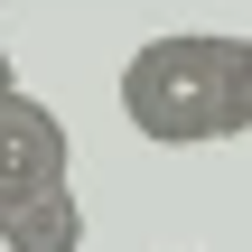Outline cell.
<instances>
[{
	"mask_svg": "<svg viewBox=\"0 0 252 252\" xmlns=\"http://www.w3.org/2000/svg\"><path fill=\"white\" fill-rule=\"evenodd\" d=\"M9 84H19V75H9V47H0V94H9Z\"/></svg>",
	"mask_w": 252,
	"mask_h": 252,
	"instance_id": "obj_4",
	"label": "cell"
},
{
	"mask_svg": "<svg viewBox=\"0 0 252 252\" xmlns=\"http://www.w3.org/2000/svg\"><path fill=\"white\" fill-rule=\"evenodd\" d=\"M122 112H131L140 140H159V150L234 140L252 122V37H234V28L150 37V47L122 65Z\"/></svg>",
	"mask_w": 252,
	"mask_h": 252,
	"instance_id": "obj_1",
	"label": "cell"
},
{
	"mask_svg": "<svg viewBox=\"0 0 252 252\" xmlns=\"http://www.w3.org/2000/svg\"><path fill=\"white\" fill-rule=\"evenodd\" d=\"M0 252H84V206L75 187H28V196H0Z\"/></svg>",
	"mask_w": 252,
	"mask_h": 252,
	"instance_id": "obj_3",
	"label": "cell"
},
{
	"mask_svg": "<svg viewBox=\"0 0 252 252\" xmlns=\"http://www.w3.org/2000/svg\"><path fill=\"white\" fill-rule=\"evenodd\" d=\"M65 159H75V140H65V122L37 103V94H0V196H28V187H56L65 178Z\"/></svg>",
	"mask_w": 252,
	"mask_h": 252,
	"instance_id": "obj_2",
	"label": "cell"
}]
</instances>
